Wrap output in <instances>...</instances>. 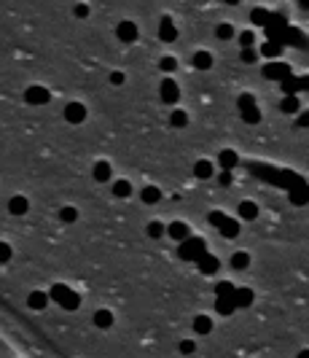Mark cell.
Here are the masks:
<instances>
[{
	"instance_id": "1",
	"label": "cell",
	"mask_w": 309,
	"mask_h": 358,
	"mask_svg": "<svg viewBox=\"0 0 309 358\" xmlns=\"http://www.w3.org/2000/svg\"><path fill=\"white\" fill-rule=\"evenodd\" d=\"M202 253H207V242H204L202 237H186L180 242V248H177V256H180L183 261H196Z\"/></svg>"
},
{
	"instance_id": "2",
	"label": "cell",
	"mask_w": 309,
	"mask_h": 358,
	"mask_svg": "<svg viewBox=\"0 0 309 358\" xmlns=\"http://www.w3.org/2000/svg\"><path fill=\"white\" fill-rule=\"evenodd\" d=\"M24 100L30 102V105H46V102L51 100V92L46 87H38V84H35V87H30L24 92Z\"/></svg>"
},
{
	"instance_id": "3",
	"label": "cell",
	"mask_w": 309,
	"mask_h": 358,
	"mask_svg": "<svg viewBox=\"0 0 309 358\" xmlns=\"http://www.w3.org/2000/svg\"><path fill=\"white\" fill-rule=\"evenodd\" d=\"M285 75H290V65L288 62H269L264 68V78H269V81H283Z\"/></svg>"
},
{
	"instance_id": "4",
	"label": "cell",
	"mask_w": 309,
	"mask_h": 358,
	"mask_svg": "<svg viewBox=\"0 0 309 358\" xmlns=\"http://www.w3.org/2000/svg\"><path fill=\"white\" fill-rule=\"evenodd\" d=\"M159 92H162V100L167 102V105H172V102L180 100V87H177L172 78H164L162 87H159Z\"/></svg>"
},
{
	"instance_id": "5",
	"label": "cell",
	"mask_w": 309,
	"mask_h": 358,
	"mask_svg": "<svg viewBox=\"0 0 309 358\" xmlns=\"http://www.w3.org/2000/svg\"><path fill=\"white\" fill-rule=\"evenodd\" d=\"M65 119H68L70 124H83V121H86V108H83V102H70V105L65 108Z\"/></svg>"
},
{
	"instance_id": "6",
	"label": "cell",
	"mask_w": 309,
	"mask_h": 358,
	"mask_svg": "<svg viewBox=\"0 0 309 358\" xmlns=\"http://www.w3.org/2000/svg\"><path fill=\"white\" fill-rule=\"evenodd\" d=\"M116 35H118L121 43H135L137 41V24L135 22H121L116 27Z\"/></svg>"
},
{
	"instance_id": "7",
	"label": "cell",
	"mask_w": 309,
	"mask_h": 358,
	"mask_svg": "<svg viewBox=\"0 0 309 358\" xmlns=\"http://www.w3.org/2000/svg\"><path fill=\"white\" fill-rule=\"evenodd\" d=\"M159 38H162L164 43L177 41V30H175V24H172V19H170V16H164L162 22H159Z\"/></svg>"
},
{
	"instance_id": "8",
	"label": "cell",
	"mask_w": 309,
	"mask_h": 358,
	"mask_svg": "<svg viewBox=\"0 0 309 358\" xmlns=\"http://www.w3.org/2000/svg\"><path fill=\"white\" fill-rule=\"evenodd\" d=\"M290 202L293 205H306L309 202V186L304 181H296V186L290 188Z\"/></svg>"
},
{
	"instance_id": "9",
	"label": "cell",
	"mask_w": 309,
	"mask_h": 358,
	"mask_svg": "<svg viewBox=\"0 0 309 358\" xmlns=\"http://www.w3.org/2000/svg\"><path fill=\"white\" fill-rule=\"evenodd\" d=\"M196 264H199L202 275H212V272H218V267H221V261L215 259L212 253H202V256L196 259Z\"/></svg>"
},
{
	"instance_id": "10",
	"label": "cell",
	"mask_w": 309,
	"mask_h": 358,
	"mask_svg": "<svg viewBox=\"0 0 309 358\" xmlns=\"http://www.w3.org/2000/svg\"><path fill=\"white\" fill-rule=\"evenodd\" d=\"M167 234H170L172 240H177V242H183L186 237H191L189 224H183V221H172L170 226H167Z\"/></svg>"
},
{
	"instance_id": "11",
	"label": "cell",
	"mask_w": 309,
	"mask_h": 358,
	"mask_svg": "<svg viewBox=\"0 0 309 358\" xmlns=\"http://www.w3.org/2000/svg\"><path fill=\"white\" fill-rule=\"evenodd\" d=\"M194 175L199 178V181H210V178L215 175V167L210 159H199V162L194 164Z\"/></svg>"
},
{
	"instance_id": "12",
	"label": "cell",
	"mask_w": 309,
	"mask_h": 358,
	"mask_svg": "<svg viewBox=\"0 0 309 358\" xmlns=\"http://www.w3.org/2000/svg\"><path fill=\"white\" fill-rule=\"evenodd\" d=\"M27 210H30V202H27V197H22V194L11 197V202H8V213H11V215H24Z\"/></svg>"
},
{
	"instance_id": "13",
	"label": "cell",
	"mask_w": 309,
	"mask_h": 358,
	"mask_svg": "<svg viewBox=\"0 0 309 358\" xmlns=\"http://www.w3.org/2000/svg\"><path fill=\"white\" fill-rule=\"evenodd\" d=\"M239 162V156H237V151H231V148H223L221 154H218V164L221 170H234Z\"/></svg>"
},
{
	"instance_id": "14",
	"label": "cell",
	"mask_w": 309,
	"mask_h": 358,
	"mask_svg": "<svg viewBox=\"0 0 309 358\" xmlns=\"http://www.w3.org/2000/svg\"><path fill=\"white\" fill-rule=\"evenodd\" d=\"M231 299H234V305H237V310L250 307V305H253V291H250V288H234Z\"/></svg>"
},
{
	"instance_id": "15",
	"label": "cell",
	"mask_w": 309,
	"mask_h": 358,
	"mask_svg": "<svg viewBox=\"0 0 309 358\" xmlns=\"http://www.w3.org/2000/svg\"><path fill=\"white\" fill-rule=\"evenodd\" d=\"M191 65H194L196 70H210V68H212V54H210V51H196L194 60H191Z\"/></svg>"
},
{
	"instance_id": "16",
	"label": "cell",
	"mask_w": 309,
	"mask_h": 358,
	"mask_svg": "<svg viewBox=\"0 0 309 358\" xmlns=\"http://www.w3.org/2000/svg\"><path fill=\"white\" fill-rule=\"evenodd\" d=\"M256 215H258V205L256 202H250V200L239 202V218L242 221H256Z\"/></svg>"
},
{
	"instance_id": "17",
	"label": "cell",
	"mask_w": 309,
	"mask_h": 358,
	"mask_svg": "<svg viewBox=\"0 0 309 358\" xmlns=\"http://www.w3.org/2000/svg\"><path fill=\"white\" fill-rule=\"evenodd\" d=\"M218 232H221V234H223V237H226V240H234V237H237V234H239V224L234 221V218H229V215H226V221H223V224L218 226Z\"/></svg>"
},
{
	"instance_id": "18",
	"label": "cell",
	"mask_w": 309,
	"mask_h": 358,
	"mask_svg": "<svg viewBox=\"0 0 309 358\" xmlns=\"http://www.w3.org/2000/svg\"><path fill=\"white\" fill-rule=\"evenodd\" d=\"M91 175H95V181L97 183H105V181H110V164L102 159V162H97L95 164V170H91Z\"/></svg>"
},
{
	"instance_id": "19",
	"label": "cell",
	"mask_w": 309,
	"mask_h": 358,
	"mask_svg": "<svg viewBox=\"0 0 309 358\" xmlns=\"http://www.w3.org/2000/svg\"><path fill=\"white\" fill-rule=\"evenodd\" d=\"M194 332L196 334H210L212 332V318L210 315H196L194 318Z\"/></svg>"
},
{
	"instance_id": "20",
	"label": "cell",
	"mask_w": 309,
	"mask_h": 358,
	"mask_svg": "<svg viewBox=\"0 0 309 358\" xmlns=\"http://www.w3.org/2000/svg\"><path fill=\"white\" fill-rule=\"evenodd\" d=\"M27 305H30V310H43L49 305V296H46L43 291H33V294L27 296Z\"/></svg>"
},
{
	"instance_id": "21",
	"label": "cell",
	"mask_w": 309,
	"mask_h": 358,
	"mask_svg": "<svg viewBox=\"0 0 309 358\" xmlns=\"http://www.w3.org/2000/svg\"><path fill=\"white\" fill-rule=\"evenodd\" d=\"M95 326L97 328H110L113 326V313H110V310H97L95 313Z\"/></svg>"
},
{
	"instance_id": "22",
	"label": "cell",
	"mask_w": 309,
	"mask_h": 358,
	"mask_svg": "<svg viewBox=\"0 0 309 358\" xmlns=\"http://www.w3.org/2000/svg\"><path fill=\"white\" fill-rule=\"evenodd\" d=\"M140 200H143L145 205H156L159 200H162V191H159L156 186H145L143 191H140Z\"/></svg>"
},
{
	"instance_id": "23",
	"label": "cell",
	"mask_w": 309,
	"mask_h": 358,
	"mask_svg": "<svg viewBox=\"0 0 309 358\" xmlns=\"http://www.w3.org/2000/svg\"><path fill=\"white\" fill-rule=\"evenodd\" d=\"M215 310H218L221 315H231L234 310H237V305H234L231 296H218V301H215Z\"/></svg>"
},
{
	"instance_id": "24",
	"label": "cell",
	"mask_w": 309,
	"mask_h": 358,
	"mask_svg": "<svg viewBox=\"0 0 309 358\" xmlns=\"http://www.w3.org/2000/svg\"><path fill=\"white\" fill-rule=\"evenodd\" d=\"M280 87H283V94H298V75H285L283 81H280Z\"/></svg>"
},
{
	"instance_id": "25",
	"label": "cell",
	"mask_w": 309,
	"mask_h": 358,
	"mask_svg": "<svg viewBox=\"0 0 309 358\" xmlns=\"http://www.w3.org/2000/svg\"><path fill=\"white\" fill-rule=\"evenodd\" d=\"M231 267H234V269H239V272H245V269L250 267V256H248L245 251H237V253L231 256Z\"/></svg>"
},
{
	"instance_id": "26",
	"label": "cell",
	"mask_w": 309,
	"mask_h": 358,
	"mask_svg": "<svg viewBox=\"0 0 309 358\" xmlns=\"http://www.w3.org/2000/svg\"><path fill=\"white\" fill-rule=\"evenodd\" d=\"M280 111H285V113H298V94H285L283 102H280Z\"/></svg>"
},
{
	"instance_id": "27",
	"label": "cell",
	"mask_w": 309,
	"mask_h": 358,
	"mask_svg": "<svg viewBox=\"0 0 309 358\" xmlns=\"http://www.w3.org/2000/svg\"><path fill=\"white\" fill-rule=\"evenodd\" d=\"M261 54H266V57L274 60V57L283 54V43H280V41H266L264 46H261Z\"/></svg>"
},
{
	"instance_id": "28",
	"label": "cell",
	"mask_w": 309,
	"mask_h": 358,
	"mask_svg": "<svg viewBox=\"0 0 309 358\" xmlns=\"http://www.w3.org/2000/svg\"><path fill=\"white\" fill-rule=\"evenodd\" d=\"M78 305H81V296H78L73 288L68 291V296L59 301V307H62V310H78Z\"/></svg>"
},
{
	"instance_id": "29",
	"label": "cell",
	"mask_w": 309,
	"mask_h": 358,
	"mask_svg": "<svg viewBox=\"0 0 309 358\" xmlns=\"http://www.w3.org/2000/svg\"><path fill=\"white\" fill-rule=\"evenodd\" d=\"M250 22H253V24H264V27H266V22H269V11H266V8H253Z\"/></svg>"
},
{
	"instance_id": "30",
	"label": "cell",
	"mask_w": 309,
	"mask_h": 358,
	"mask_svg": "<svg viewBox=\"0 0 309 358\" xmlns=\"http://www.w3.org/2000/svg\"><path fill=\"white\" fill-rule=\"evenodd\" d=\"M113 194L116 197H129V194H132V183H129V181H116L113 183Z\"/></svg>"
},
{
	"instance_id": "31",
	"label": "cell",
	"mask_w": 309,
	"mask_h": 358,
	"mask_svg": "<svg viewBox=\"0 0 309 358\" xmlns=\"http://www.w3.org/2000/svg\"><path fill=\"white\" fill-rule=\"evenodd\" d=\"M68 291H70L68 286H62V283H57V286H51V294H49V296H51V299L59 305V301H62L65 296H68Z\"/></svg>"
},
{
	"instance_id": "32",
	"label": "cell",
	"mask_w": 309,
	"mask_h": 358,
	"mask_svg": "<svg viewBox=\"0 0 309 358\" xmlns=\"http://www.w3.org/2000/svg\"><path fill=\"white\" fill-rule=\"evenodd\" d=\"M167 232V226L162 224V221H151V224H148V237H162V234Z\"/></svg>"
},
{
	"instance_id": "33",
	"label": "cell",
	"mask_w": 309,
	"mask_h": 358,
	"mask_svg": "<svg viewBox=\"0 0 309 358\" xmlns=\"http://www.w3.org/2000/svg\"><path fill=\"white\" fill-rule=\"evenodd\" d=\"M170 124L180 129V127H186V124H189V116H186L183 111H172V116H170Z\"/></svg>"
},
{
	"instance_id": "34",
	"label": "cell",
	"mask_w": 309,
	"mask_h": 358,
	"mask_svg": "<svg viewBox=\"0 0 309 358\" xmlns=\"http://www.w3.org/2000/svg\"><path fill=\"white\" fill-rule=\"evenodd\" d=\"M242 119H245L248 124H258V121H261V111H258V105H256V108L242 111Z\"/></svg>"
},
{
	"instance_id": "35",
	"label": "cell",
	"mask_w": 309,
	"mask_h": 358,
	"mask_svg": "<svg viewBox=\"0 0 309 358\" xmlns=\"http://www.w3.org/2000/svg\"><path fill=\"white\" fill-rule=\"evenodd\" d=\"M59 218H62L65 224H73V221L78 218V210H76V207H62V210H59Z\"/></svg>"
},
{
	"instance_id": "36",
	"label": "cell",
	"mask_w": 309,
	"mask_h": 358,
	"mask_svg": "<svg viewBox=\"0 0 309 358\" xmlns=\"http://www.w3.org/2000/svg\"><path fill=\"white\" fill-rule=\"evenodd\" d=\"M215 35H218L221 41H229V38H234V27L223 22V24H218V30H215Z\"/></svg>"
},
{
	"instance_id": "37",
	"label": "cell",
	"mask_w": 309,
	"mask_h": 358,
	"mask_svg": "<svg viewBox=\"0 0 309 358\" xmlns=\"http://www.w3.org/2000/svg\"><path fill=\"white\" fill-rule=\"evenodd\" d=\"M237 105H239V111H248V108H256V97H253V94H239V100H237Z\"/></svg>"
},
{
	"instance_id": "38",
	"label": "cell",
	"mask_w": 309,
	"mask_h": 358,
	"mask_svg": "<svg viewBox=\"0 0 309 358\" xmlns=\"http://www.w3.org/2000/svg\"><path fill=\"white\" fill-rule=\"evenodd\" d=\"M234 288H237V286H231V283L221 280L218 286H215V294H218V296H231V294H234Z\"/></svg>"
},
{
	"instance_id": "39",
	"label": "cell",
	"mask_w": 309,
	"mask_h": 358,
	"mask_svg": "<svg viewBox=\"0 0 309 358\" xmlns=\"http://www.w3.org/2000/svg\"><path fill=\"white\" fill-rule=\"evenodd\" d=\"M253 41H256L253 30H245V33L239 35V46H242V49H253Z\"/></svg>"
},
{
	"instance_id": "40",
	"label": "cell",
	"mask_w": 309,
	"mask_h": 358,
	"mask_svg": "<svg viewBox=\"0 0 309 358\" xmlns=\"http://www.w3.org/2000/svg\"><path fill=\"white\" fill-rule=\"evenodd\" d=\"M159 68H162L164 73H172L177 68V62H175V57H162V62H159Z\"/></svg>"
},
{
	"instance_id": "41",
	"label": "cell",
	"mask_w": 309,
	"mask_h": 358,
	"mask_svg": "<svg viewBox=\"0 0 309 358\" xmlns=\"http://www.w3.org/2000/svg\"><path fill=\"white\" fill-rule=\"evenodd\" d=\"M207 221H210V224H212V226H221V224H223V221H226V215H223V213H221V210H212V213H210V215H207Z\"/></svg>"
},
{
	"instance_id": "42",
	"label": "cell",
	"mask_w": 309,
	"mask_h": 358,
	"mask_svg": "<svg viewBox=\"0 0 309 358\" xmlns=\"http://www.w3.org/2000/svg\"><path fill=\"white\" fill-rule=\"evenodd\" d=\"M177 347H180V353H183V355H191V353L196 350V345L191 342V339H183V342L177 345Z\"/></svg>"
},
{
	"instance_id": "43",
	"label": "cell",
	"mask_w": 309,
	"mask_h": 358,
	"mask_svg": "<svg viewBox=\"0 0 309 358\" xmlns=\"http://www.w3.org/2000/svg\"><path fill=\"white\" fill-rule=\"evenodd\" d=\"M242 62H245V65H253V62H256V49H242Z\"/></svg>"
},
{
	"instance_id": "44",
	"label": "cell",
	"mask_w": 309,
	"mask_h": 358,
	"mask_svg": "<svg viewBox=\"0 0 309 358\" xmlns=\"http://www.w3.org/2000/svg\"><path fill=\"white\" fill-rule=\"evenodd\" d=\"M8 259H11V245L0 242V261H8Z\"/></svg>"
},
{
	"instance_id": "45",
	"label": "cell",
	"mask_w": 309,
	"mask_h": 358,
	"mask_svg": "<svg viewBox=\"0 0 309 358\" xmlns=\"http://www.w3.org/2000/svg\"><path fill=\"white\" fill-rule=\"evenodd\" d=\"M218 183L221 186H229L231 183V170H221V173H218Z\"/></svg>"
},
{
	"instance_id": "46",
	"label": "cell",
	"mask_w": 309,
	"mask_h": 358,
	"mask_svg": "<svg viewBox=\"0 0 309 358\" xmlns=\"http://www.w3.org/2000/svg\"><path fill=\"white\" fill-rule=\"evenodd\" d=\"M110 84H113V87H121V84H124V73L113 70V73H110Z\"/></svg>"
},
{
	"instance_id": "47",
	"label": "cell",
	"mask_w": 309,
	"mask_h": 358,
	"mask_svg": "<svg viewBox=\"0 0 309 358\" xmlns=\"http://www.w3.org/2000/svg\"><path fill=\"white\" fill-rule=\"evenodd\" d=\"M76 16H78V19H86V16H89V6H86V3H78V6H76Z\"/></svg>"
},
{
	"instance_id": "48",
	"label": "cell",
	"mask_w": 309,
	"mask_h": 358,
	"mask_svg": "<svg viewBox=\"0 0 309 358\" xmlns=\"http://www.w3.org/2000/svg\"><path fill=\"white\" fill-rule=\"evenodd\" d=\"M296 127H309V111H301V116L296 119Z\"/></svg>"
},
{
	"instance_id": "49",
	"label": "cell",
	"mask_w": 309,
	"mask_h": 358,
	"mask_svg": "<svg viewBox=\"0 0 309 358\" xmlns=\"http://www.w3.org/2000/svg\"><path fill=\"white\" fill-rule=\"evenodd\" d=\"M301 92H309V75H301V78H298V94Z\"/></svg>"
},
{
	"instance_id": "50",
	"label": "cell",
	"mask_w": 309,
	"mask_h": 358,
	"mask_svg": "<svg viewBox=\"0 0 309 358\" xmlns=\"http://www.w3.org/2000/svg\"><path fill=\"white\" fill-rule=\"evenodd\" d=\"M298 8H304V11H309V0H298Z\"/></svg>"
},
{
	"instance_id": "51",
	"label": "cell",
	"mask_w": 309,
	"mask_h": 358,
	"mask_svg": "<svg viewBox=\"0 0 309 358\" xmlns=\"http://www.w3.org/2000/svg\"><path fill=\"white\" fill-rule=\"evenodd\" d=\"M296 358H309V350H301V353H298Z\"/></svg>"
},
{
	"instance_id": "52",
	"label": "cell",
	"mask_w": 309,
	"mask_h": 358,
	"mask_svg": "<svg viewBox=\"0 0 309 358\" xmlns=\"http://www.w3.org/2000/svg\"><path fill=\"white\" fill-rule=\"evenodd\" d=\"M223 3H229V6H237V3H239V0H223Z\"/></svg>"
}]
</instances>
